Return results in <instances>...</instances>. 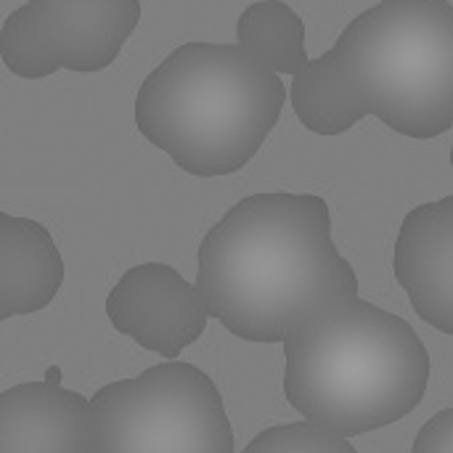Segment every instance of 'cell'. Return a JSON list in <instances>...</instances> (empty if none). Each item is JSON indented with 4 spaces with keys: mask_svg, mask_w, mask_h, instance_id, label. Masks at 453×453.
<instances>
[{
    "mask_svg": "<svg viewBox=\"0 0 453 453\" xmlns=\"http://www.w3.org/2000/svg\"><path fill=\"white\" fill-rule=\"evenodd\" d=\"M106 316L119 334L173 361L204 334L210 308L199 287L188 284L178 268L138 263L111 287Z\"/></svg>",
    "mask_w": 453,
    "mask_h": 453,
    "instance_id": "cell-7",
    "label": "cell"
},
{
    "mask_svg": "<svg viewBox=\"0 0 453 453\" xmlns=\"http://www.w3.org/2000/svg\"><path fill=\"white\" fill-rule=\"evenodd\" d=\"M353 453V443L311 419L263 430L244 453Z\"/></svg>",
    "mask_w": 453,
    "mask_h": 453,
    "instance_id": "cell-12",
    "label": "cell"
},
{
    "mask_svg": "<svg viewBox=\"0 0 453 453\" xmlns=\"http://www.w3.org/2000/svg\"><path fill=\"white\" fill-rule=\"evenodd\" d=\"M393 271L417 316L453 337V194L406 212Z\"/></svg>",
    "mask_w": 453,
    "mask_h": 453,
    "instance_id": "cell-9",
    "label": "cell"
},
{
    "mask_svg": "<svg viewBox=\"0 0 453 453\" xmlns=\"http://www.w3.org/2000/svg\"><path fill=\"white\" fill-rule=\"evenodd\" d=\"M451 167H453V143H451Z\"/></svg>",
    "mask_w": 453,
    "mask_h": 453,
    "instance_id": "cell-14",
    "label": "cell"
},
{
    "mask_svg": "<svg viewBox=\"0 0 453 453\" xmlns=\"http://www.w3.org/2000/svg\"><path fill=\"white\" fill-rule=\"evenodd\" d=\"M141 21V0H27L0 29V58L24 80L111 66Z\"/></svg>",
    "mask_w": 453,
    "mask_h": 453,
    "instance_id": "cell-6",
    "label": "cell"
},
{
    "mask_svg": "<svg viewBox=\"0 0 453 453\" xmlns=\"http://www.w3.org/2000/svg\"><path fill=\"white\" fill-rule=\"evenodd\" d=\"M196 287L234 337L276 345L358 297L319 194H252L204 234Z\"/></svg>",
    "mask_w": 453,
    "mask_h": 453,
    "instance_id": "cell-1",
    "label": "cell"
},
{
    "mask_svg": "<svg viewBox=\"0 0 453 453\" xmlns=\"http://www.w3.org/2000/svg\"><path fill=\"white\" fill-rule=\"evenodd\" d=\"M96 446L93 403L58 382L50 366L42 382L0 395V453H88Z\"/></svg>",
    "mask_w": 453,
    "mask_h": 453,
    "instance_id": "cell-8",
    "label": "cell"
},
{
    "mask_svg": "<svg viewBox=\"0 0 453 453\" xmlns=\"http://www.w3.org/2000/svg\"><path fill=\"white\" fill-rule=\"evenodd\" d=\"M236 42L276 74H297L308 66L305 21L284 0H257L236 21Z\"/></svg>",
    "mask_w": 453,
    "mask_h": 453,
    "instance_id": "cell-11",
    "label": "cell"
},
{
    "mask_svg": "<svg viewBox=\"0 0 453 453\" xmlns=\"http://www.w3.org/2000/svg\"><path fill=\"white\" fill-rule=\"evenodd\" d=\"M64 284V257L50 231L0 212V321L45 311Z\"/></svg>",
    "mask_w": 453,
    "mask_h": 453,
    "instance_id": "cell-10",
    "label": "cell"
},
{
    "mask_svg": "<svg viewBox=\"0 0 453 453\" xmlns=\"http://www.w3.org/2000/svg\"><path fill=\"white\" fill-rule=\"evenodd\" d=\"M96 453H234V427L210 374L167 361L90 398Z\"/></svg>",
    "mask_w": 453,
    "mask_h": 453,
    "instance_id": "cell-5",
    "label": "cell"
},
{
    "mask_svg": "<svg viewBox=\"0 0 453 453\" xmlns=\"http://www.w3.org/2000/svg\"><path fill=\"white\" fill-rule=\"evenodd\" d=\"M414 453H453V409L438 411L422 425L414 441Z\"/></svg>",
    "mask_w": 453,
    "mask_h": 453,
    "instance_id": "cell-13",
    "label": "cell"
},
{
    "mask_svg": "<svg viewBox=\"0 0 453 453\" xmlns=\"http://www.w3.org/2000/svg\"><path fill=\"white\" fill-rule=\"evenodd\" d=\"M287 104L281 77L239 42H186L135 93V125L183 173L223 178L247 167Z\"/></svg>",
    "mask_w": 453,
    "mask_h": 453,
    "instance_id": "cell-3",
    "label": "cell"
},
{
    "mask_svg": "<svg viewBox=\"0 0 453 453\" xmlns=\"http://www.w3.org/2000/svg\"><path fill=\"white\" fill-rule=\"evenodd\" d=\"M281 345L287 403L342 438L401 422L430 385V353L417 329L361 297Z\"/></svg>",
    "mask_w": 453,
    "mask_h": 453,
    "instance_id": "cell-4",
    "label": "cell"
},
{
    "mask_svg": "<svg viewBox=\"0 0 453 453\" xmlns=\"http://www.w3.org/2000/svg\"><path fill=\"white\" fill-rule=\"evenodd\" d=\"M303 127L342 135L364 117L406 138L453 127V3L382 0L358 13L292 80Z\"/></svg>",
    "mask_w": 453,
    "mask_h": 453,
    "instance_id": "cell-2",
    "label": "cell"
}]
</instances>
